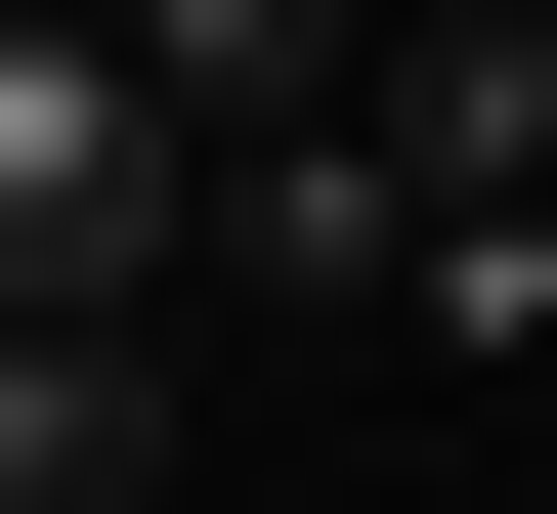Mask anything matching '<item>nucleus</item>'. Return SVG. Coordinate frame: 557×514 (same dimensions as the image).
<instances>
[{
    "instance_id": "obj_1",
    "label": "nucleus",
    "mask_w": 557,
    "mask_h": 514,
    "mask_svg": "<svg viewBox=\"0 0 557 514\" xmlns=\"http://www.w3.org/2000/svg\"><path fill=\"white\" fill-rule=\"evenodd\" d=\"M172 258H214V129H172V43H0V343H129Z\"/></svg>"
},
{
    "instance_id": "obj_2",
    "label": "nucleus",
    "mask_w": 557,
    "mask_h": 514,
    "mask_svg": "<svg viewBox=\"0 0 557 514\" xmlns=\"http://www.w3.org/2000/svg\"><path fill=\"white\" fill-rule=\"evenodd\" d=\"M0 514H172V386L129 343H0Z\"/></svg>"
}]
</instances>
